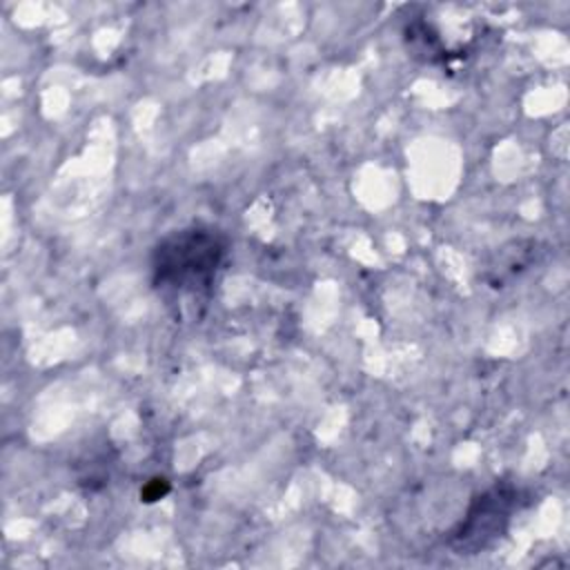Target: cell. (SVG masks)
Wrapping results in <instances>:
<instances>
[{
  "label": "cell",
  "instance_id": "obj_1",
  "mask_svg": "<svg viewBox=\"0 0 570 570\" xmlns=\"http://www.w3.org/2000/svg\"><path fill=\"white\" fill-rule=\"evenodd\" d=\"M229 252V240L214 227H185L160 238L151 252L156 287L178 292L209 289Z\"/></svg>",
  "mask_w": 570,
  "mask_h": 570
}]
</instances>
